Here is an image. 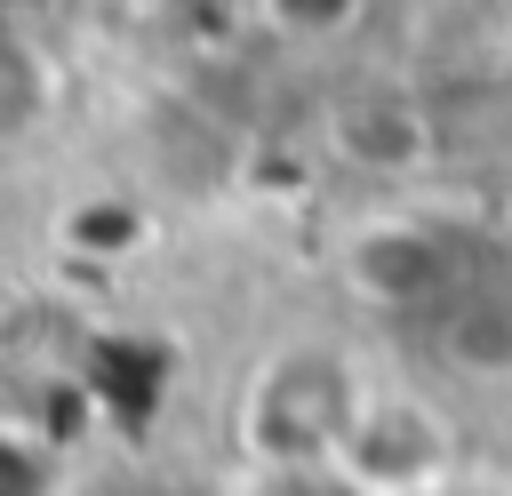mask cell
<instances>
[{"mask_svg": "<svg viewBox=\"0 0 512 496\" xmlns=\"http://www.w3.org/2000/svg\"><path fill=\"white\" fill-rule=\"evenodd\" d=\"M360 280H368V296H392V304L440 296L448 288V248L432 232H384V240L360 248Z\"/></svg>", "mask_w": 512, "mask_h": 496, "instance_id": "6da1fadb", "label": "cell"}]
</instances>
